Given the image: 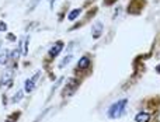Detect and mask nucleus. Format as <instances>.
Wrapping results in <instances>:
<instances>
[{
    "label": "nucleus",
    "mask_w": 160,
    "mask_h": 122,
    "mask_svg": "<svg viewBox=\"0 0 160 122\" xmlns=\"http://www.w3.org/2000/svg\"><path fill=\"white\" fill-rule=\"evenodd\" d=\"M127 107H128L127 98H121V100L115 101V103H112L110 107H108L107 117L110 118V120H118V118H121L122 115H124Z\"/></svg>",
    "instance_id": "1"
},
{
    "label": "nucleus",
    "mask_w": 160,
    "mask_h": 122,
    "mask_svg": "<svg viewBox=\"0 0 160 122\" xmlns=\"http://www.w3.org/2000/svg\"><path fill=\"white\" fill-rule=\"evenodd\" d=\"M62 49H63V42H62V41H58V42H56V44L49 49L48 55H49V58H56V56H58L59 53L62 52Z\"/></svg>",
    "instance_id": "2"
},
{
    "label": "nucleus",
    "mask_w": 160,
    "mask_h": 122,
    "mask_svg": "<svg viewBox=\"0 0 160 122\" xmlns=\"http://www.w3.org/2000/svg\"><path fill=\"white\" fill-rule=\"evenodd\" d=\"M102 34V24L101 22H96V24L93 25V38H100Z\"/></svg>",
    "instance_id": "3"
},
{
    "label": "nucleus",
    "mask_w": 160,
    "mask_h": 122,
    "mask_svg": "<svg viewBox=\"0 0 160 122\" xmlns=\"http://www.w3.org/2000/svg\"><path fill=\"white\" fill-rule=\"evenodd\" d=\"M150 120V115L148 114V112H145V111H141V112H138V114L135 115V121L136 122H149Z\"/></svg>",
    "instance_id": "4"
},
{
    "label": "nucleus",
    "mask_w": 160,
    "mask_h": 122,
    "mask_svg": "<svg viewBox=\"0 0 160 122\" xmlns=\"http://www.w3.org/2000/svg\"><path fill=\"white\" fill-rule=\"evenodd\" d=\"M11 80H13V72H11V70H6L2 76V81H0V84H8Z\"/></svg>",
    "instance_id": "5"
},
{
    "label": "nucleus",
    "mask_w": 160,
    "mask_h": 122,
    "mask_svg": "<svg viewBox=\"0 0 160 122\" xmlns=\"http://www.w3.org/2000/svg\"><path fill=\"white\" fill-rule=\"evenodd\" d=\"M78 67L79 69H87V67H90V58L88 56L80 58V61L78 62Z\"/></svg>",
    "instance_id": "6"
},
{
    "label": "nucleus",
    "mask_w": 160,
    "mask_h": 122,
    "mask_svg": "<svg viewBox=\"0 0 160 122\" xmlns=\"http://www.w3.org/2000/svg\"><path fill=\"white\" fill-rule=\"evenodd\" d=\"M34 89H35V81H34L32 79H28V80H25V83H24L25 93H31Z\"/></svg>",
    "instance_id": "7"
},
{
    "label": "nucleus",
    "mask_w": 160,
    "mask_h": 122,
    "mask_svg": "<svg viewBox=\"0 0 160 122\" xmlns=\"http://www.w3.org/2000/svg\"><path fill=\"white\" fill-rule=\"evenodd\" d=\"M80 13H82V8H73V10L68 14V20H69V21H73V20H76L80 16Z\"/></svg>",
    "instance_id": "8"
},
{
    "label": "nucleus",
    "mask_w": 160,
    "mask_h": 122,
    "mask_svg": "<svg viewBox=\"0 0 160 122\" xmlns=\"http://www.w3.org/2000/svg\"><path fill=\"white\" fill-rule=\"evenodd\" d=\"M72 61H73V55H72V53H70V55L65 56V59L61 62V65H59V67H61V69H63V67L66 66L68 63H70V62H72Z\"/></svg>",
    "instance_id": "9"
},
{
    "label": "nucleus",
    "mask_w": 160,
    "mask_h": 122,
    "mask_svg": "<svg viewBox=\"0 0 160 122\" xmlns=\"http://www.w3.org/2000/svg\"><path fill=\"white\" fill-rule=\"evenodd\" d=\"M22 95H24V90H18V91L16 93V95L11 98V103H18V101L22 98Z\"/></svg>",
    "instance_id": "10"
},
{
    "label": "nucleus",
    "mask_w": 160,
    "mask_h": 122,
    "mask_svg": "<svg viewBox=\"0 0 160 122\" xmlns=\"http://www.w3.org/2000/svg\"><path fill=\"white\" fill-rule=\"evenodd\" d=\"M7 55H8V51H2L0 52V65L6 63V61H7Z\"/></svg>",
    "instance_id": "11"
},
{
    "label": "nucleus",
    "mask_w": 160,
    "mask_h": 122,
    "mask_svg": "<svg viewBox=\"0 0 160 122\" xmlns=\"http://www.w3.org/2000/svg\"><path fill=\"white\" fill-rule=\"evenodd\" d=\"M27 44H28V38H25V41L22 42V46H21V49H22V53H24V55H27Z\"/></svg>",
    "instance_id": "12"
},
{
    "label": "nucleus",
    "mask_w": 160,
    "mask_h": 122,
    "mask_svg": "<svg viewBox=\"0 0 160 122\" xmlns=\"http://www.w3.org/2000/svg\"><path fill=\"white\" fill-rule=\"evenodd\" d=\"M38 3H39V0H32V2H31V4H30V7H28V11H31L34 7H37V6H38Z\"/></svg>",
    "instance_id": "13"
},
{
    "label": "nucleus",
    "mask_w": 160,
    "mask_h": 122,
    "mask_svg": "<svg viewBox=\"0 0 160 122\" xmlns=\"http://www.w3.org/2000/svg\"><path fill=\"white\" fill-rule=\"evenodd\" d=\"M7 30V25H6V22L0 21V31H6Z\"/></svg>",
    "instance_id": "14"
},
{
    "label": "nucleus",
    "mask_w": 160,
    "mask_h": 122,
    "mask_svg": "<svg viewBox=\"0 0 160 122\" xmlns=\"http://www.w3.org/2000/svg\"><path fill=\"white\" fill-rule=\"evenodd\" d=\"M158 72H160V66H158Z\"/></svg>",
    "instance_id": "15"
}]
</instances>
